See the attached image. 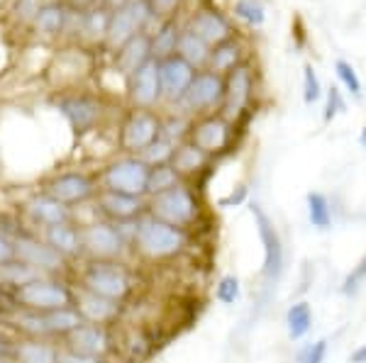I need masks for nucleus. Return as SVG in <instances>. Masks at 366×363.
<instances>
[{
	"instance_id": "1",
	"label": "nucleus",
	"mask_w": 366,
	"mask_h": 363,
	"mask_svg": "<svg viewBox=\"0 0 366 363\" xmlns=\"http://www.w3.org/2000/svg\"><path fill=\"white\" fill-rule=\"evenodd\" d=\"M49 108L61 117L69 127L74 142H86L105 130V120L110 113V101L96 86H79L66 91L49 93Z\"/></svg>"
},
{
	"instance_id": "2",
	"label": "nucleus",
	"mask_w": 366,
	"mask_h": 363,
	"mask_svg": "<svg viewBox=\"0 0 366 363\" xmlns=\"http://www.w3.org/2000/svg\"><path fill=\"white\" fill-rule=\"evenodd\" d=\"M71 280L76 288L96 292L117 302H127L134 290V278L127 261H98L84 259L74 266Z\"/></svg>"
},
{
	"instance_id": "3",
	"label": "nucleus",
	"mask_w": 366,
	"mask_h": 363,
	"mask_svg": "<svg viewBox=\"0 0 366 363\" xmlns=\"http://www.w3.org/2000/svg\"><path fill=\"white\" fill-rule=\"evenodd\" d=\"M186 247H188L186 230L152 218V215H144V218L137 220L132 242H129L132 256H139V259L152 263L179 259L183 251H186Z\"/></svg>"
},
{
	"instance_id": "4",
	"label": "nucleus",
	"mask_w": 366,
	"mask_h": 363,
	"mask_svg": "<svg viewBox=\"0 0 366 363\" xmlns=\"http://www.w3.org/2000/svg\"><path fill=\"white\" fill-rule=\"evenodd\" d=\"M37 188L44 190L46 195L56 198L59 203H64L71 210H81L93 205L96 195L100 193L96 168H86V166L51 168L49 173L39 178Z\"/></svg>"
},
{
	"instance_id": "5",
	"label": "nucleus",
	"mask_w": 366,
	"mask_h": 363,
	"mask_svg": "<svg viewBox=\"0 0 366 363\" xmlns=\"http://www.w3.org/2000/svg\"><path fill=\"white\" fill-rule=\"evenodd\" d=\"M100 51H91L79 44H59L44 68L46 83L51 91L88 86L100 66Z\"/></svg>"
},
{
	"instance_id": "6",
	"label": "nucleus",
	"mask_w": 366,
	"mask_h": 363,
	"mask_svg": "<svg viewBox=\"0 0 366 363\" xmlns=\"http://www.w3.org/2000/svg\"><path fill=\"white\" fill-rule=\"evenodd\" d=\"M3 297L13 310H37V312H49V310L71 307L76 300V285L71 278L64 276H39L32 283L22 285L15 290H3Z\"/></svg>"
},
{
	"instance_id": "7",
	"label": "nucleus",
	"mask_w": 366,
	"mask_h": 363,
	"mask_svg": "<svg viewBox=\"0 0 366 363\" xmlns=\"http://www.w3.org/2000/svg\"><path fill=\"white\" fill-rule=\"evenodd\" d=\"M147 215L188 232L200 220V198L196 185L191 180H181L174 188L147 198Z\"/></svg>"
},
{
	"instance_id": "8",
	"label": "nucleus",
	"mask_w": 366,
	"mask_h": 363,
	"mask_svg": "<svg viewBox=\"0 0 366 363\" xmlns=\"http://www.w3.org/2000/svg\"><path fill=\"white\" fill-rule=\"evenodd\" d=\"M100 190L127 193V195L147 198V178H149V166L134 154H120L103 159L96 168Z\"/></svg>"
},
{
	"instance_id": "9",
	"label": "nucleus",
	"mask_w": 366,
	"mask_h": 363,
	"mask_svg": "<svg viewBox=\"0 0 366 363\" xmlns=\"http://www.w3.org/2000/svg\"><path fill=\"white\" fill-rule=\"evenodd\" d=\"M162 137V110L125 108L115 127V151L139 156Z\"/></svg>"
},
{
	"instance_id": "10",
	"label": "nucleus",
	"mask_w": 366,
	"mask_h": 363,
	"mask_svg": "<svg viewBox=\"0 0 366 363\" xmlns=\"http://www.w3.org/2000/svg\"><path fill=\"white\" fill-rule=\"evenodd\" d=\"M81 234H84V251L86 259L98 261H127L132 256L129 251V239L120 225H113L108 220L91 218L79 222Z\"/></svg>"
},
{
	"instance_id": "11",
	"label": "nucleus",
	"mask_w": 366,
	"mask_h": 363,
	"mask_svg": "<svg viewBox=\"0 0 366 363\" xmlns=\"http://www.w3.org/2000/svg\"><path fill=\"white\" fill-rule=\"evenodd\" d=\"M222 78H225V98H222L220 115L237 127L252 115V103L257 98V66L252 58H247Z\"/></svg>"
},
{
	"instance_id": "12",
	"label": "nucleus",
	"mask_w": 366,
	"mask_h": 363,
	"mask_svg": "<svg viewBox=\"0 0 366 363\" xmlns=\"http://www.w3.org/2000/svg\"><path fill=\"white\" fill-rule=\"evenodd\" d=\"M249 213H252L254 227H257L259 242H262V251H264L262 280L267 285H276L281 280L283 271H286V249H283L281 232L259 200H249Z\"/></svg>"
},
{
	"instance_id": "13",
	"label": "nucleus",
	"mask_w": 366,
	"mask_h": 363,
	"mask_svg": "<svg viewBox=\"0 0 366 363\" xmlns=\"http://www.w3.org/2000/svg\"><path fill=\"white\" fill-rule=\"evenodd\" d=\"M181 22L186 29L198 34L208 46H215L229 37H234V34H239V29L227 10L220 8L217 3H212V0H200V3L191 5L183 13Z\"/></svg>"
},
{
	"instance_id": "14",
	"label": "nucleus",
	"mask_w": 366,
	"mask_h": 363,
	"mask_svg": "<svg viewBox=\"0 0 366 363\" xmlns=\"http://www.w3.org/2000/svg\"><path fill=\"white\" fill-rule=\"evenodd\" d=\"M222 98H225V78L220 73L210 71V68H200L193 76L188 91L183 93L179 105L171 110H179V113L188 115L191 120L203 115L220 113Z\"/></svg>"
},
{
	"instance_id": "15",
	"label": "nucleus",
	"mask_w": 366,
	"mask_h": 363,
	"mask_svg": "<svg viewBox=\"0 0 366 363\" xmlns=\"http://www.w3.org/2000/svg\"><path fill=\"white\" fill-rule=\"evenodd\" d=\"M154 17L149 13L147 0H129L127 5L117 10H110L108 17V32H105L103 54L110 56L117 46H122L127 39L137 37L139 32H149L154 27Z\"/></svg>"
},
{
	"instance_id": "16",
	"label": "nucleus",
	"mask_w": 366,
	"mask_h": 363,
	"mask_svg": "<svg viewBox=\"0 0 366 363\" xmlns=\"http://www.w3.org/2000/svg\"><path fill=\"white\" fill-rule=\"evenodd\" d=\"M17 213L22 215V220L27 222L29 230L42 232L46 227L64 225V222H76V210L66 208L64 203H59L56 198L46 195L44 190L32 188L25 195V200L20 203Z\"/></svg>"
},
{
	"instance_id": "17",
	"label": "nucleus",
	"mask_w": 366,
	"mask_h": 363,
	"mask_svg": "<svg viewBox=\"0 0 366 363\" xmlns=\"http://www.w3.org/2000/svg\"><path fill=\"white\" fill-rule=\"evenodd\" d=\"M188 139L215 161L217 156H222L227 149H232L234 139H237V130H234V125L227 117H222L220 113H212V115L196 117V120L191 122V134H188Z\"/></svg>"
},
{
	"instance_id": "18",
	"label": "nucleus",
	"mask_w": 366,
	"mask_h": 363,
	"mask_svg": "<svg viewBox=\"0 0 366 363\" xmlns=\"http://www.w3.org/2000/svg\"><path fill=\"white\" fill-rule=\"evenodd\" d=\"M15 256L42 276L71 278V271H74V266L66 259H61L37 232H29L25 237L15 239Z\"/></svg>"
},
{
	"instance_id": "19",
	"label": "nucleus",
	"mask_w": 366,
	"mask_h": 363,
	"mask_svg": "<svg viewBox=\"0 0 366 363\" xmlns=\"http://www.w3.org/2000/svg\"><path fill=\"white\" fill-rule=\"evenodd\" d=\"M125 108L132 110H162V83H159V68L157 61H147L134 73L127 76L125 83Z\"/></svg>"
},
{
	"instance_id": "20",
	"label": "nucleus",
	"mask_w": 366,
	"mask_h": 363,
	"mask_svg": "<svg viewBox=\"0 0 366 363\" xmlns=\"http://www.w3.org/2000/svg\"><path fill=\"white\" fill-rule=\"evenodd\" d=\"M93 218L108 220L113 225H125V222H137L147 215V198L127 195V193L100 190L91 205Z\"/></svg>"
},
{
	"instance_id": "21",
	"label": "nucleus",
	"mask_w": 366,
	"mask_h": 363,
	"mask_svg": "<svg viewBox=\"0 0 366 363\" xmlns=\"http://www.w3.org/2000/svg\"><path fill=\"white\" fill-rule=\"evenodd\" d=\"M71 15H74V10L64 0H44L39 13L34 15L32 25H29V34L37 42L64 44L71 25Z\"/></svg>"
},
{
	"instance_id": "22",
	"label": "nucleus",
	"mask_w": 366,
	"mask_h": 363,
	"mask_svg": "<svg viewBox=\"0 0 366 363\" xmlns=\"http://www.w3.org/2000/svg\"><path fill=\"white\" fill-rule=\"evenodd\" d=\"M59 347L76 351V354L96 356V359H110L115 351V327L84 322V324L76 327Z\"/></svg>"
},
{
	"instance_id": "23",
	"label": "nucleus",
	"mask_w": 366,
	"mask_h": 363,
	"mask_svg": "<svg viewBox=\"0 0 366 363\" xmlns=\"http://www.w3.org/2000/svg\"><path fill=\"white\" fill-rule=\"evenodd\" d=\"M157 68H159V83H162V98H164L162 110H171L179 105L183 93L188 91L193 76H196V68L188 61H183L179 54L159 58Z\"/></svg>"
},
{
	"instance_id": "24",
	"label": "nucleus",
	"mask_w": 366,
	"mask_h": 363,
	"mask_svg": "<svg viewBox=\"0 0 366 363\" xmlns=\"http://www.w3.org/2000/svg\"><path fill=\"white\" fill-rule=\"evenodd\" d=\"M74 307L79 310L81 319L91 322V324H103V327H117L125 317V302L110 300V297L96 295L76 288V300Z\"/></svg>"
},
{
	"instance_id": "25",
	"label": "nucleus",
	"mask_w": 366,
	"mask_h": 363,
	"mask_svg": "<svg viewBox=\"0 0 366 363\" xmlns=\"http://www.w3.org/2000/svg\"><path fill=\"white\" fill-rule=\"evenodd\" d=\"M39 237H42L61 259H66L71 266H76L79 261L86 259L84 234H81L79 222H64V225L46 227V230L39 232Z\"/></svg>"
},
{
	"instance_id": "26",
	"label": "nucleus",
	"mask_w": 366,
	"mask_h": 363,
	"mask_svg": "<svg viewBox=\"0 0 366 363\" xmlns=\"http://www.w3.org/2000/svg\"><path fill=\"white\" fill-rule=\"evenodd\" d=\"M110 66L115 68L120 76H127L134 73L139 66H144L147 61H152V39H149V32H139L137 37L127 39L122 46H117L113 54L108 56Z\"/></svg>"
},
{
	"instance_id": "27",
	"label": "nucleus",
	"mask_w": 366,
	"mask_h": 363,
	"mask_svg": "<svg viewBox=\"0 0 366 363\" xmlns=\"http://www.w3.org/2000/svg\"><path fill=\"white\" fill-rule=\"evenodd\" d=\"M249 56V42H247L244 34H234V37L225 39V42L210 46V56H208V66L210 71L225 76L227 71H232L234 66H239L242 61H247Z\"/></svg>"
},
{
	"instance_id": "28",
	"label": "nucleus",
	"mask_w": 366,
	"mask_h": 363,
	"mask_svg": "<svg viewBox=\"0 0 366 363\" xmlns=\"http://www.w3.org/2000/svg\"><path fill=\"white\" fill-rule=\"evenodd\" d=\"M212 163V159L208 154H205L203 149H198L196 144L191 142V139H186V142L176 144L174 149V156H171V166L179 171V175L183 180H196L200 173L205 171Z\"/></svg>"
},
{
	"instance_id": "29",
	"label": "nucleus",
	"mask_w": 366,
	"mask_h": 363,
	"mask_svg": "<svg viewBox=\"0 0 366 363\" xmlns=\"http://www.w3.org/2000/svg\"><path fill=\"white\" fill-rule=\"evenodd\" d=\"M181 29H183L181 17H174V20H162V22H157V25L149 29L152 58H154V61L176 54V49H179Z\"/></svg>"
},
{
	"instance_id": "30",
	"label": "nucleus",
	"mask_w": 366,
	"mask_h": 363,
	"mask_svg": "<svg viewBox=\"0 0 366 363\" xmlns=\"http://www.w3.org/2000/svg\"><path fill=\"white\" fill-rule=\"evenodd\" d=\"M229 17L234 20V25L249 29V32H257L267 25V3L264 0H229V8H227Z\"/></svg>"
},
{
	"instance_id": "31",
	"label": "nucleus",
	"mask_w": 366,
	"mask_h": 363,
	"mask_svg": "<svg viewBox=\"0 0 366 363\" xmlns=\"http://www.w3.org/2000/svg\"><path fill=\"white\" fill-rule=\"evenodd\" d=\"M17 363H56L59 344L51 339H20L15 349Z\"/></svg>"
},
{
	"instance_id": "32",
	"label": "nucleus",
	"mask_w": 366,
	"mask_h": 363,
	"mask_svg": "<svg viewBox=\"0 0 366 363\" xmlns=\"http://www.w3.org/2000/svg\"><path fill=\"white\" fill-rule=\"evenodd\" d=\"M44 317H46V329H49V339H51V342H56V344H61L64 339H66L71 332L76 329V327L84 324L79 310H76L74 305L49 310V312H44Z\"/></svg>"
},
{
	"instance_id": "33",
	"label": "nucleus",
	"mask_w": 366,
	"mask_h": 363,
	"mask_svg": "<svg viewBox=\"0 0 366 363\" xmlns=\"http://www.w3.org/2000/svg\"><path fill=\"white\" fill-rule=\"evenodd\" d=\"M176 54H179L183 61L191 63L196 71L200 68L208 66V56H210V46L203 42V39L198 37V34H193L191 29L183 27L181 29V37H179V49H176Z\"/></svg>"
},
{
	"instance_id": "34",
	"label": "nucleus",
	"mask_w": 366,
	"mask_h": 363,
	"mask_svg": "<svg viewBox=\"0 0 366 363\" xmlns=\"http://www.w3.org/2000/svg\"><path fill=\"white\" fill-rule=\"evenodd\" d=\"M312 329V307L308 300H298L286 310V334L291 342H303Z\"/></svg>"
},
{
	"instance_id": "35",
	"label": "nucleus",
	"mask_w": 366,
	"mask_h": 363,
	"mask_svg": "<svg viewBox=\"0 0 366 363\" xmlns=\"http://www.w3.org/2000/svg\"><path fill=\"white\" fill-rule=\"evenodd\" d=\"M305 208H308V222L317 232H327L332 227V205L322 190H310L305 195Z\"/></svg>"
},
{
	"instance_id": "36",
	"label": "nucleus",
	"mask_w": 366,
	"mask_h": 363,
	"mask_svg": "<svg viewBox=\"0 0 366 363\" xmlns=\"http://www.w3.org/2000/svg\"><path fill=\"white\" fill-rule=\"evenodd\" d=\"M191 117L179 113V110H162V139L171 144H181L191 134Z\"/></svg>"
},
{
	"instance_id": "37",
	"label": "nucleus",
	"mask_w": 366,
	"mask_h": 363,
	"mask_svg": "<svg viewBox=\"0 0 366 363\" xmlns=\"http://www.w3.org/2000/svg\"><path fill=\"white\" fill-rule=\"evenodd\" d=\"M42 273H37L32 266H27V263H22L20 259L5 263V266H0V288L3 290H15V288H22V285L32 283V280H37Z\"/></svg>"
},
{
	"instance_id": "38",
	"label": "nucleus",
	"mask_w": 366,
	"mask_h": 363,
	"mask_svg": "<svg viewBox=\"0 0 366 363\" xmlns=\"http://www.w3.org/2000/svg\"><path fill=\"white\" fill-rule=\"evenodd\" d=\"M44 0H8L5 5V17L15 29L20 32H29V25H32L34 15L39 13Z\"/></svg>"
},
{
	"instance_id": "39",
	"label": "nucleus",
	"mask_w": 366,
	"mask_h": 363,
	"mask_svg": "<svg viewBox=\"0 0 366 363\" xmlns=\"http://www.w3.org/2000/svg\"><path fill=\"white\" fill-rule=\"evenodd\" d=\"M181 175L171 163H162V166H152L149 168V178H147V198L157 195V193H164L174 185L181 183Z\"/></svg>"
},
{
	"instance_id": "40",
	"label": "nucleus",
	"mask_w": 366,
	"mask_h": 363,
	"mask_svg": "<svg viewBox=\"0 0 366 363\" xmlns=\"http://www.w3.org/2000/svg\"><path fill=\"white\" fill-rule=\"evenodd\" d=\"M335 76H337L340 88L347 93V96H352L354 101H362L364 83H362V78H359V73H357V68H354L352 61H347V58H337V61H335Z\"/></svg>"
},
{
	"instance_id": "41",
	"label": "nucleus",
	"mask_w": 366,
	"mask_h": 363,
	"mask_svg": "<svg viewBox=\"0 0 366 363\" xmlns=\"http://www.w3.org/2000/svg\"><path fill=\"white\" fill-rule=\"evenodd\" d=\"M242 297V280L234 273H225L220 280L215 283V300L225 307L237 305Z\"/></svg>"
},
{
	"instance_id": "42",
	"label": "nucleus",
	"mask_w": 366,
	"mask_h": 363,
	"mask_svg": "<svg viewBox=\"0 0 366 363\" xmlns=\"http://www.w3.org/2000/svg\"><path fill=\"white\" fill-rule=\"evenodd\" d=\"M147 5H149V13L154 17V22L183 17V13L188 10V0H147Z\"/></svg>"
},
{
	"instance_id": "43",
	"label": "nucleus",
	"mask_w": 366,
	"mask_h": 363,
	"mask_svg": "<svg viewBox=\"0 0 366 363\" xmlns=\"http://www.w3.org/2000/svg\"><path fill=\"white\" fill-rule=\"evenodd\" d=\"M322 98H325V108H322L325 125H330V122H335L340 115L347 113V101H345V93H342L340 86H330Z\"/></svg>"
},
{
	"instance_id": "44",
	"label": "nucleus",
	"mask_w": 366,
	"mask_h": 363,
	"mask_svg": "<svg viewBox=\"0 0 366 363\" xmlns=\"http://www.w3.org/2000/svg\"><path fill=\"white\" fill-rule=\"evenodd\" d=\"M322 96H325V88H322L320 76H317L312 63H305L303 66V103L315 105L322 101Z\"/></svg>"
},
{
	"instance_id": "45",
	"label": "nucleus",
	"mask_w": 366,
	"mask_h": 363,
	"mask_svg": "<svg viewBox=\"0 0 366 363\" xmlns=\"http://www.w3.org/2000/svg\"><path fill=\"white\" fill-rule=\"evenodd\" d=\"M174 149L176 146L167 142V139H162L159 137L154 144L152 146H147L144 151L139 154V159L147 163V166H162V163H171V156H174Z\"/></svg>"
},
{
	"instance_id": "46",
	"label": "nucleus",
	"mask_w": 366,
	"mask_h": 363,
	"mask_svg": "<svg viewBox=\"0 0 366 363\" xmlns=\"http://www.w3.org/2000/svg\"><path fill=\"white\" fill-rule=\"evenodd\" d=\"M364 283H366V251L362 254V259H359V261L352 266V271L345 276L340 290H342V295L352 297V295H357V292L364 288Z\"/></svg>"
},
{
	"instance_id": "47",
	"label": "nucleus",
	"mask_w": 366,
	"mask_h": 363,
	"mask_svg": "<svg viewBox=\"0 0 366 363\" xmlns=\"http://www.w3.org/2000/svg\"><path fill=\"white\" fill-rule=\"evenodd\" d=\"M325 359H327V339H317L298 351L296 363H325Z\"/></svg>"
},
{
	"instance_id": "48",
	"label": "nucleus",
	"mask_w": 366,
	"mask_h": 363,
	"mask_svg": "<svg viewBox=\"0 0 366 363\" xmlns=\"http://www.w3.org/2000/svg\"><path fill=\"white\" fill-rule=\"evenodd\" d=\"M249 203V188H247V183H237L232 190L227 193V195L217 198V208H239V205Z\"/></svg>"
},
{
	"instance_id": "49",
	"label": "nucleus",
	"mask_w": 366,
	"mask_h": 363,
	"mask_svg": "<svg viewBox=\"0 0 366 363\" xmlns=\"http://www.w3.org/2000/svg\"><path fill=\"white\" fill-rule=\"evenodd\" d=\"M17 342H20V337L5 322H0V359H15Z\"/></svg>"
},
{
	"instance_id": "50",
	"label": "nucleus",
	"mask_w": 366,
	"mask_h": 363,
	"mask_svg": "<svg viewBox=\"0 0 366 363\" xmlns=\"http://www.w3.org/2000/svg\"><path fill=\"white\" fill-rule=\"evenodd\" d=\"M56 363H108V359H96V356L76 354V351L59 347V361Z\"/></svg>"
},
{
	"instance_id": "51",
	"label": "nucleus",
	"mask_w": 366,
	"mask_h": 363,
	"mask_svg": "<svg viewBox=\"0 0 366 363\" xmlns=\"http://www.w3.org/2000/svg\"><path fill=\"white\" fill-rule=\"evenodd\" d=\"M15 242L10 237H5V234H0V266H5V263L15 261Z\"/></svg>"
},
{
	"instance_id": "52",
	"label": "nucleus",
	"mask_w": 366,
	"mask_h": 363,
	"mask_svg": "<svg viewBox=\"0 0 366 363\" xmlns=\"http://www.w3.org/2000/svg\"><path fill=\"white\" fill-rule=\"evenodd\" d=\"M64 3L69 5L71 10H76V13H81V10H91L100 5V0H64Z\"/></svg>"
},
{
	"instance_id": "53",
	"label": "nucleus",
	"mask_w": 366,
	"mask_h": 363,
	"mask_svg": "<svg viewBox=\"0 0 366 363\" xmlns=\"http://www.w3.org/2000/svg\"><path fill=\"white\" fill-rule=\"evenodd\" d=\"M350 363H366V342L362 344V347H357L352 351Z\"/></svg>"
},
{
	"instance_id": "54",
	"label": "nucleus",
	"mask_w": 366,
	"mask_h": 363,
	"mask_svg": "<svg viewBox=\"0 0 366 363\" xmlns=\"http://www.w3.org/2000/svg\"><path fill=\"white\" fill-rule=\"evenodd\" d=\"M129 0H100V5H103L105 10H117L122 8V5H127Z\"/></svg>"
},
{
	"instance_id": "55",
	"label": "nucleus",
	"mask_w": 366,
	"mask_h": 363,
	"mask_svg": "<svg viewBox=\"0 0 366 363\" xmlns=\"http://www.w3.org/2000/svg\"><path fill=\"white\" fill-rule=\"evenodd\" d=\"M359 144H362V149H366V125L362 127V132H359Z\"/></svg>"
},
{
	"instance_id": "56",
	"label": "nucleus",
	"mask_w": 366,
	"mask_h": 363,
	"mask_svg": "<svg viewBox=\"0 0 366 363\" xmlns=\"http://www.w3.org/2000/svg\"><path fill=\"white\" fill-rule=\"evenodd\" d=\"M0 307H8V310H13L8 305V302H5V297H3V288H0ZM0 319H3V312H0Z\"/></svg>"
},
{
	"instance_id": "57",
	"label": "nucleus",
	"mask_w": 366,
	"mask_h": 363,
	"mask_svg": "<svg viewBox=\"0 0 366 363\" xmlns=\"http://www.w3.org/2000/svg\"><path fill=\"white\" fill-rule=\"evenodd\" d=\"M0 363H17L15 359H0Z\"/></svg>"
},
{
	"instance_id": "58",
	"label": "nucleus",
	"mask_w": 366,
	"mask_h": 363,
	"mask_svg": "<svg viewBox=\"0 0 366 363\" xmlns=\"http://www.w3.org/2000/svg\"><path fill=\"white\" fill-rule=\"evenodd\" d=\"M5 5H8V0H5Z\"/></svg>"
}]
</instances>
